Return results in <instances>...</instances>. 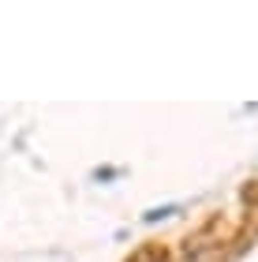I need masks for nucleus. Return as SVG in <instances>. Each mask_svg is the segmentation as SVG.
<instances>
[]
</instances>
